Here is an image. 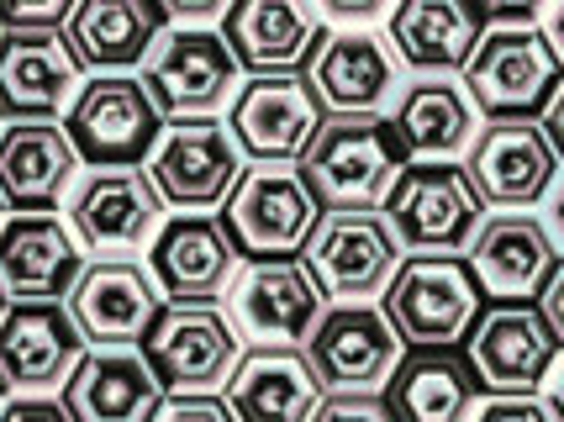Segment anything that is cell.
I'll use <instances>...</instances> for the list:
<instances>
[{
    "mask_svg": "<svg viewBox=\"0 0 564 422\" xmlns=\"http://www.w3.org/2000/svg\"><path fill=\"white\" fill-rule=\"evenodd\" d=\"M533 306H539V317L549 323V333L564 344V264H554V270L543 274V285L533 291Z\"/></svg>",
    "mask_w": 564,
    "mask_h": 422,
    "instance_id": "obj_36",
    "label": "cell"
},
{
    "mask_svg": "<svg viewBox=\"0 0 564 422\" xmlns=\"http://www.w3.org/2000/svg\"><path fill=\"white\" fill-rule=\"evenodd\" d=\"M164 111L148 96L138 75H96L79 85V96L64 111V132H69L79 164L90 170H143L148 153L159 149L164 132Z\"/></svg>",
    "mask_w": 564,
    "mask_h": 422,
    "instance_id": "obj_4",
    "label": "cell"
},
{
    "mask_svg": "<svg viewBox=\"0 0 564 422\" xmlns=\"http://www.w3.org/2000/svg\"><path fill=\"white\" fill-rule=\"evenodd\" d=\"M79 354H85V338L69 323L64 301H6V312H0V391H11V397L64 391Z\"/></svg>",
    "mask_w": 564,
    "mask_h": 422,
    "instance_id": "obj_18",
    "label": "cell"
},
{
    "mask_svg": "<svg viewBox=\"0 0 564 422\" xmlns=\"http://www.w3.org/2000/svg\"><path fill=\"white\" fill-rule=\"evenodd\" d=\"M295 259L312 270L327 306H359L386 291V280L401 264V244L375 206H344L322 212Z\"/></svg>",
    "mask_w": 564,
    "mask_h": 422,
    "instance_id": "obj_7",
    "label": "cell"
},
{
    "mask_svg": "<svg viewBox=\"0 0 564 422\" xmlns=\"http://www.w3.org/2000/svg\"><path fill=\"white\" fill-rule=\"evenodd\" d=\"M0 312H6V296H0Z\"/></svg>",
    "mask_w": 564,
    "mask_h": 422,
    "instance_id": "obj_41",
    "label": "cell"
},
{
    "mask_svg": "<svg viewBox=\"0 0 564 422\" xmlns=\"http://www.w3.org/2000/svg\"><path fill=\"white\" fill-rule=\"evenodd\" d=\"M64 43L79 58V69L96 75H132L170 32L159 0H74L64 17Z\"/></svg>",
    "mask_w": 564,
    "mask_h": 422,
    "instance_id": "obj_23",
    "label": "cell"
},
{
    "mask_svg": "<svg viewBox=\"0 0 564 422\" xmlns=\"http://www.w3.org/2000/svg\"><path fill=\"white\" fill-rule=\"evenodd\" d=\"M164 223V196L153 191L148 170H90L69 185V232L90 253H132L153 244Z\"/></svg>",
    "mask_w": 564,
    "mask_h": 422,
    "instance_id": "obj_19",
    "label": "cell"
},
{
    "mask_svg": "<svg viewBox=\"0 0 564 422\" xmlns=\"http://www.w3.org/2000/svg\"><path fill=\"white\" fill-rule=\"evenodd\" d=\"M0 401H6V391H0Z\"/></svg>",
    "mask_w": 564,
    "mask_h": 422,
    "instance_id": "obj_42",
    "label": "cell"
},
{
    "mask_svg": "<svg viewBox=\"0 0 564 422\" xmlns=\"http://www.w3.org/2000/svg\"><path fill=\"white\" fill-rule=\"evenodd\" d=\"M221 22V43L248 75H301L322 43L312 0H232Z\"/></svg>",
    "mask_w": 564,
    "mask_h": 422,
    "instance_id": "obj_21",
    "label": "cell"
},
{
    "mask_svg": "<svg viewBox=\"0 0 564 422\" xmlns=\"http://www.w3.org/2000/svg\"><path fill=\"white\" fill-rule=\"evenodd\" d=\"M148 422H238V418H232V407L217 391H200V397H164Z\"/></svg>",
    "mask_w": 564,
    "mask_h": 422,
    "instance_id": "obj_33",
    "label": "cell"
},
{
    "mask_svg": "<svg viewBox=\"0 0 564 422\" xmlns=\"http://www.w3.org/2000/svg\"><path fill=\"white\" fill-rule=\"evenodd\" d=\"M386 122L406 164H454L475 138V106L448 75H417L401 79Z\"/></svg>",
    "mask_w": 564,
    "mask_h": 422,
    "instance_id": "obj_27",
    "label": "cell"
},
{
    "mask_svg": "<svg viewBox=\"0 0 564 422\" xmlns=\"http://www.w3.org/2000/svg\"><path fill=\"white\" fill-rule=\"evenodd\" d=\"M312 75L306 85L317 90L322 111H365V117H380L386 106L401 90V64L386 37L375 32H322L317 53L306 64Z\"/></svg>",
    "mask_w": 564,
    "mask_h": 422,
    "instance_id": "obj_22",
    "label": "cell"
},
{
    "mask_svg": "<svg viewBox=\"0 0 564 422\" xmlns=\"http://www.w3.org/2000/svg\"><path fill=\"white\" fill-rule=\"evenodd\" d=\"M74 0H0V26H64Z\"/></svg>",
    "mask_w": 564,
    "mask_h": 422,
    "instance_id": "obj_35",
    "label": "cell"
},
{
    "mask_svg": "<svg viewBox=\"0 0 564 422\" xmlns=\"http://www.w3.org/2000/svg\"><path fill=\"white\" fill-rule=\"evenodd\" d=\"M0 422H74V418L58 397H17L11 407H0Z\"/></svg>",
    "mask_w": 564,
    "mask_h": 422,
    "instance_id": "obj_38",
    "label": "cell"
},
{
    "mask_svg": "<svg viewBox=\"0 0 564 422\" xmlns=\"http://www.w3.org/2000/svg\"><path fill=\"white\" fill-rule=\"evenodd\" d=\"M406 344L391 333V323L380 317V306H327L322 323L306 338V359L317 370L322 391L338 397H380L391 370L401 365Z\"/></svg>",
    "mask_w": 564,
    "mask_h": 422,
    "instance_id": "obj_17",
    "label": "cell"
},
{
    "mask_svg": "<svg viewBox=\"0 0 564 422\" xmlns=\"http://www.w3.org/2000/svg\"><path fill=\"white\" fill-rule=\"evenodd\" d=\"M480 301L486 296L459 253H401L380 291V317L406 348H454L465 344Z\"/></svg>",
    "mask_w": 564,
    "mask_h": 422,
    "instance_id": "obj_2",
    "label": "cell"
},
{
    "mask_svg": "<svg viewBox=\"0 0 564 422\" xmlns=\"http://www.w3.org/2000/svg\"><path fill=\"white\" fill-rule=\"evenodd\" d=\"M465 90L475 111L486 117H533L543 100L560 90V48L549 26L533 22H491L480 26L465 58Z\"/></svg>",
    "mask_w": 564,
    "mask_h": 422,
    "instance_id": "obj_3",
    "label": "cell"
},
{
    "mask_svg": "<svg viewBox=\"0 0 564 422\" xmlns=\"http://www.w3.org/2000/svg\"><path fill=\"white\" fill-rule=\"evenodd\" d=\"M243 170V153L217 117H174L159 132V149L148 153L153 191L180 212H217Z\"/></svg>",
    "mask_w": 564,
    "mask_h": 422,
    "instance_id": "obj_11",
    "label": "cell"
},
{
    "mask_svg": "<svg viewBox=\"0 0 564 422\" xmlns=\"http://www.w3.org/2000/svg\"><path fill=\"white\" fill-rule=\"evenodd\" d=\"M322 312L327 296L295 253L238 259L227 280V323L232 333L253 338V348H301L322 323Z\"/></svg>",
    "mask_w": 564,
    "mask_h": 422,
    "instance_id": "obj_6",
    "label": "cell"
},
{
    "mask_svg": "<svg viewBox=\"0 0 564 422\" xmlns=\"http://www.w3.org/2000/svg\"><path fill=\"white\" fill-rule=\"evenodd\" d=\"M232 0H159L164 22H180V26H212L227 17Z\"/></svg>",
    "mask_w": 564,
    "mask_h": 422,
    "instance_id": "obj_37",
    "label": "cell"
},
{
    "mask_svg": "<svg viewBox=\"0 0 564 422\" xmlns=\"http://www.w3.org/2000/svg\"><path fill=\"white\" fill-rule=\"evenodd\" d=\"M469 422H560V401L554 397L549 401H539V397H496V401H486Z\"/></svg>",
    "mask_w": 564,
    "mask_h": 422,
    "instance_id": "obj_34",
    "label": "cell"
},
{
    "mask_svg": "<svg viewBox=\"0 0 564 422\" xmlns=\"http://www.w3.org/2000/svg\"><path fill=\"white\" fill-rule=\"evenodd\" d=\"M221 227L232 238V249L248 259H280V253H301L312 238L322 206L312 185L301 180L295 164H253L238 174V185L221 201Z\"/></svg>",
    "mask_w": 564,
    "mask_h": 422,
    "instance_id": "obj_9",
    "label": "cell"
},
{
    "mask_svg": "<svg viewBox=\"0 0 564 422\" xmlns=\"http://www.w3.org/2000/svg\"><path fill=\"white\" fill-rule=\"evenodd\" d=\"M79 174L69 132L58 122H11L0 132V206L53 212Z\"/></svg>",
    "mask_w": 564,
    "mask_h": 422,
    "instance_id": "obj_29",
    "label": "cell"
},
{
    "mask_svg": "<svg viewBox=\"0 0 564 422\" xmlns=\"http://www.w3.org/2000/svg\"><path fill=\"white\" fill-rule=\"evenodd\" d=\"M322 100L306 75H248L227 100V132L253 164H295L322 127Z\"/></svg>",
    "mask_w": 564,
    "mask_h": 422,
    "instance_id": "obj_15",
    "label": "cell"
},
{
    "mask_svg": "<svg viewBox=\"0 0 564 422\" xmlns=\"http://www.w3.org/2000/svg\"><path fill=\"white\" fill-rule=\"evenodd\" d=\"M401 149L391 138L386 117L365 111H327L317 138L295 159L301 180L312 185L322 212H344V206H380L391 180L401 174Z\"/></svg>",
    "mask_w": 564,
    "mask_h": 422,
    "instance_id": "obj_1",
    "label": "cell"
},
{
    "mask_svg": "<svg viewBox=\"0 0 564 422\" xmlns=\"http://www.w3.org/2000/svg\"><path fill=\"white\" fill-rule=\"evenodd\" d=\"M560 359V338L549 333L533 301H491L475 312L465 333V365L475 386L496 397H533Z\"/></svg>",
    "mask_w": 564,
    "mask_h": 422,
    "instance_id": "obj_10",
    "label": "cell"
},
{
    "mask_svg": "<svg viewBox=\"0 0 564 422\" xmlns=\"http://www.w3.org/2000/svg\"><path fill=\"white\" fill-rule=\"evenodd\" d=\"M143 359L153 365L164 397H200L227 386V375L238 365V333L227 323V312L212 301H164V312L153 317L143 344Z\"/></svg>",
    "mask_w": 564,
    "mask_h": 422,
    "instance_id": "obj_8",
    "label": "cell"
},
{
    "mask_svg": "<svg viewBox=\"0 0 564 422\" xmlns=\"http://www.w3.org/2000/svg\"><path fill=\"white\" fill-rule=\"evenodd\" d=\"M306 422H395L386 397H338V391H322V401L312 407Z\"/></svg>",
    "mask_w": 564,
    "mask_h": 422,
    "instance_id": "obj_32",
    "label": "cell"
},
{
    "mask_svg": "<svg viewBox=\"0 0 564 422\" xmlns=\"http://www.w3.org/2000/svg\"><path fill=\"white\" fill-rule=\"evenodd\" d=\"M380 397L395 422H469L480 386L454 348H417L401 354Z\"/></svg>",
    "mask_w": 564,
    "mask_h": 422,
    "instance_id": "obj_31",
    "label": "cell"
},
{
    "mask_svg": "<svg viewBox=\"0 0 564 422\" xmlns=\"http://www.w3.org/2000/svg\"><path fill=\"white\" fill-rule=\"evenodd\" d=\"M375 212L395 232L401 253H465L475 227L486 223V201L459 164H401Z\"/></svg>",
    "mask_w": 564,
    "mask_h": 422,
    "instance_id": "obj_5",
    "label": "cell"
},
{
    "mask_svg": "<svg viewBox=\"0 0 564 422\" xmlns=\"http://www.w3.org/2000/svg\"><path fill=\"white\" fill-rule=\"evenodd\" d=\"M221 401L238 422H306L322 401V380L306 348H248L227 375Z\"/></svg>",
    "mask_w": 564,
    "mask_h": 422,
    "instance_id": "obj_28",
    "label": "cell"
},
{
    "mask_svg": "<svg viewBox=\"0 0 564 422\" xmlns=\"http://www.w3.org/2000/svg\"><path fill=\"white\" fill-rule=\"evenodd\" d=\"M480 26L486 17L475 0H395L386 43H395V64H406L417 75H454V69H465Z\"/></svg>",
    "mask_w": 564,
    "mask_h": 422,
    "instance_id": "obj_30",
    "label": "cell"
},
{
    "mask_svg": "<svg viewBox=\"0 0 564 422\" xmlns=\"http://www.w3.org/2000/svg\"><path fill=\"white\" fill-rule=\"evenodd\" d=\"M465 264L480 285V296L491 301H533L543 274L560 264L549 227L533 212H496L475 227L465 249Z\"/></svg>",
    "mask_w": 564,
    "mask_h": 422,
    "instance_id": "obj_25",
    "label": "cell"
},
{
    "mask_svg": "<svg viewBox=\"0 0 564 422\" xmlns=\"http://www.w3.org/2000/svg\"><path fill=\"white\" fill-rule=\"evenodd\" d=\"M486 22H533L543 11V0H475Z\"/></svg>",
    "mask_w": 564,
    "mask_h": 422,
    "instance_id": "obj_40",
    "label": "cell"
},
{
    "mask_svg": "<svg viewBox=\"0 0 564 422\" xmlns=\"http://www.w3.org/2000/svg\"><path fill=\"white\" fill-rule=\"evenodd\" d=\"M459 170H465V180L486 206L528 212L554 191L560 153H554V143L543 138V127L533 117H491L486 127H475Z\"/></svg>",
    "mask_w": 564,
    "mask_h": 422,
    "instance_id": "obj_12",
    "label": "cell"
},
{
    "mask_svg": "<svg viewBox=\"0 0 564 422\" xmlns=\"http://www.w3.org/2000/svg\"><path fill=\"white\" fill-rule=\"evenodd\" d=\"M243 253L232 249L217 212H185L174 223H159L148 274L164 301H217Z\"/></svg>",
    "mask_w": 564,
    "mask_h": 422,
    "instance_id": "obj_20",
    "label": "cell"
},
{
    "mask_svg": "<svg viewBox=\"0 0 564 422\" xmlns=\"http://www.w3.org/2000/svg\"><path fill=\"white\" fill-rule=\"evenodd\" d=\"M148 96L159 100L164 117H217L227 100L238 96L243 85V69L232 48L221 43V32L212 26H180V32H164L159 48L143 58Z\"/></svg>",
    "mask_w": 564,
    "mask_h": 422,
    "instance_id": "obj_14",
    "label": "cell"
},
{
    "mask_svg": "<svg viewBox=\"0 0 564 422\" xmlns=\"http://www.w3.org/2000/svg\"><path fill=\"white\" fill-rule=\"evenodd\" d=\"M395 0H317L312 11L317 17H333V22H348V26H365L375 22V17H386Z\"/></svg>",
    "mask_w": 564,
    "mask_h": 422,
    "instance_id": "obj_39",
    "label": "cell"
},
{
    "mask_svg": "<svg viewBox=\"0 0 564 422\" xmlns=\"http://www.w3.org/2000/svg\"><path fill=\"white\" fill-rule=\"evenodd\" d=\"M85 253L58 212H17L0 227V296L6 301H64Z\"/></svg>",
    "mask_w": 564,
    "mask_h": 422,
    "instance_id": "obj_26",
    "label": "cell"
},
{
    "mask_svg": "<svg viewBox=\"0 0 564 422\" xmlns=\"http://www.w3.org/2000/svg\"><path fill=\"white\" fill-rule=\"evenodd\" d=\"M64 312L79 327L85 348H117L143 344L153 317L164 312V296H159L148 264L127 259V253H106V259L79 264V274L64 291Z\"/></svg>",
    "mask_w": 564,
    "mask_h": 422,
    "instance_id": "obj_13",
    "label": "cell"
},
{
    "mask_svg": "<svg viewBox=\"0 0 564 422\" xmlns=\"http://www.w3.org/2000/svg\"><path fill=\"white\" fill-rule=\"evenodd\" d=\"M58 401L74 422H148L164 401V386L138 344L85 348Z\"/></svg>",
    "mask_w": 564,
    "mask_h": 422,
    "instance_id": "obj_24",
    "label": "cell"
},
{
    "mask_svg": "<svg viewBox=\"0 0 564 422\" xmlns=\"http://www.w3.org/2000/svg\"><path fill=\"white\" fill-rule=\"evenodd\" d=\"M85 69L58 26H0V122H64Z\"/></svg>",
    "mask_w": 564,
    "mask_h": 422,
    "instance_id": "obj_16",
    "label": "cell"
}]
</instances>
